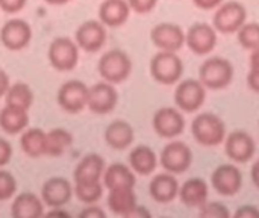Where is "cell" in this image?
Listing matches in <instances>:
<instances>
[{"label": "cell", "instance_id": "cell-26", "mask_svg": "<svg viewBox=\"0 0 259 218\" xmlns=\"http://www.w3.org/2000/svg\"><path fill=\"white\" fill-rule=\"evenodd\" d=\"M158 156L153 149L146 144L135 146L129 153V167L141 176H147L156 170Z\"/></svg>", "mask_w": 259, "mask_h": 218}, {"label": "cell", "instance_id": "cell-38", "mask_svg": "<svg viewBox=\"0 0 259 218\" xmlns=\"http://www.w3.org/2000/svg\"><path fill=\"white\" fill-rule=\"evenodd\" d=\"M12 158V146L8 140L0 137V168L8 165Z\"/></svg>", "mask_w": 259, "mask_h": 218}, {"label": "cell", "instance_id": "cell-7", "mask_svg": "<svg viewBox=\"0 0 259 218\" xmlns=\"http://www.w3.org/2000/svg\"><path fill=\"white\" fill-rule=\"evenodd\" d=\"M206 100V86L200 79H187L178 83L175 90V103L182 112L199 111Z\"/></svg>", "mask_w": 259, "mask_h": 218}, {"label": "cell", "instance_id": "cell-17", "mask_svg": "<svg viewBox=\"0 0 259 218\" xmlns=\"http://www.w3.org/2000/svg\"><path fill=\"white\" fill-rule=\"evenodd\" d=\"M74 196V187L65 178H50L41 187V199L49 208H62Z\"/></svg>", "mask_w": 259, "mask_h": 218}, {"label": "cell", "instance_id": "cell-33", "mask_svg": "<svg viewBox=\"0 0 259 218\" xmlns=\"http://www.w3.org/2000/svg\"><path fill=\"white\" fill-rule=\"evenodd\" d=\"M238 42L246 50H256L259 49V23H244L241 29L237 32Z\"/></svg>", "mask_w": 259, "mask_h": 218}, {"label": "cell", "instance_id": "cell-20", "mask_svg": "<svg viewBox=\"0 0 259 218\" xmlns=\"http://www.w3.org/2000/svg\"><path fill=\"white\" fill-rule=\"evenodd\" d=\"M131 12L127 0H103L99 6V20L108 27H120L129 20Z\"/></svg>", "mask_w": 259, "mask_h": 218}, {"label": "cell", "instance_id": "cell-11", "mask_svg": "<svg viewBox=\"0 0 259 218\" xmlns=\"http://www.w3.org/2000/svg\"><path fill=\"white\" fill-rule=\"evenodd\" d=\"M118 103V91L114 83L102 80L90 86L87 108L99 115L109 114L115 109Z\"/></svg>", "mask_w": 259, "mask_h": 218}, {"label": "cell", "instance_id": "cell-44", "mask_svg": "<svg viewBox=\"0 0 259 218\" xmlns=\"http://www.w3.org/2000/svg\"><path fill=\"white\" fill-rule=\"evenodd\" d=\"M11 86V79L8 76V73L5 70L0 68V97H5V94L8 93Z\"/></svg>", "mask_w": 259, "mask_h": 218}, {"label": "cell", "instance_id": "cell-41", "mask_svg": "<svg viewBox=\"0 0 259 218\" xmlns=\"http://www.w3.org/2000/svg\"><path fill=\"white\" fill-rule=\"evenodd\" d=\"M152 217V214H150V211L146 208V206H141V205H137V206H134L126 215L124 218H150Z\"/></svg>", "mask_w": 259, "mask_h": 218}, {"label": "cell", "instance_id": "cell-30", "mask_svg": "<svg viewBox=\"0 0 259 218\" xmlns=\"http://www.w3.org/2000/svg\"><path fill=\"white\" fill-rule=\"evenodd\" d=\"M73 144V135L64 127H55L46 132V155L58 158Z\"/></svg>", "mask_w": 259, "mask_h": 218}, {"label": "cell", "instance_id": "cell-21", "mask_svg": "<svg viewBox=\"0 0 259 218\" xmlns=\"http://www.w3.org/2000/svg\"><path fill=\"white\" fill-rule=\"evenodd\" d=\"M106 168L105 159L97 153L85 155L74 168L73 181L74 182H96L102 181Z\"/></svg>", "mask_w": 259, "mask_h": 218}, {"label": "cell", "instance_id": "cell-22", "mask_svg": "<svg viewBox=\"0 0 259 218\" xmlns=\"http://www.w3.org/2000/svg\"><path fill=\"white\" fill-rule=\"evenodd\" d=\"M135 175L137 173L131 167H127L121 162H115L105 168L102 182H103L105 188H108V191L115 190V188H135V185H137Z\"/></svg>", "mask_w": 259, "mask_h": 218}, {"label": "cell", "instance_id": "cell-18", "mask_svg": "<svg viewBox=\"0 0 259 218\" xmlns=\"http://www.w3.org/2000/svg\"><path fill=\"white\" fill-rule=\"evenodd\" d=\"M211 185L222 196H235L243 187V173L232 164L219 165L211 175Z\"/></svg>", "mask_w": 259, "mask_h": 218}, {"label": "cell", "instance_id": "cell-25", "mask_svg": "<svg viewBox=\"0 0 259 218\" xmlns=\"http://www.w3.org/2000/svg\"><path fill=\"white\" fill-rule=\"evenodd\" d=\"M14 218H39L44 215V202L33 193H21L14 197L11 205Z\"/></svg>", "mask_w": 259, "mask_h": 218}, {"label": "cell", "instance_id": "cell-8", "mask_svg": "<svg viewBox=\"0 0 259 218\" xmlns=\"http://www.w3.org/2000/svg\"><path fill=\"white\" fill-rule=\"evenodd\" d=\"M90 86L77 79L67 80L58 90V105L68 114H79L87 108Z\"/></svg>", "mask_w": 259, "mask_h": 218}, {"label": "cell", "instance_id": "cell-39", "mask_svg": "<svg viewBox=\"0 0 259 218\" xmlns=\"http://www.w3.org/2000/svg\"><path fill=\"white\" fill-rule=\"evenodd\" d=\"M237 218H259V209L253 205H244L235 211Z\"/></svg>", "mask_w": 259, "mask_h": 218}, {"label": "cell", "instance_id": "cell-48", "mask_svg": "<svg viewBox=\"0 0 259 218\" xmlns=\"http://www.w3.org/2000/svg\"><path fill=\"white\" fill-rule=\"evenodd\" d=\"M46 3H49V5H65V3H68V2H71V0H44Z\"/></svg>", "mask_w": 259, "mask_h": 218}, {"label": "cell", "instance_id": "cell-32", "mask_svg": "<svg viewBox=\"0 0 259 218\" xmlns=\"http://www.w3.org/2000/svg\"><path fill=\"white\" fill-rule=\"evenodd\" d=\"M105 185L102 181L96 182H74V196L85 205L97 203L103 196Z\"/></svg>", "mask_w": 259, "mask_h": 218}, {"label": "cell", "instance_id": "cell-3", "mask_svg": "<svg viewBox=\"0 0 259 218\" xmlns=\"http://www.w3.org/2000/svg\"><path fill=\"white\" fill-rule=\"evenodd\" d=\"M234 65L229 59L212 56L202 62L199 79L208 90H225L234 80Z\"/></svg>", "mask_w": 259, "mask_h": 218}, {"label": "cell", "instance_id": "cell-6", "mask_svg": "<svg viewBox=\"0 0 259 218\" xmlns=\"http://www.w3.org/2000/svg\"><path fill=\"white\" fill-rule=\"evenodd\" d=\"M247 21V9L241 2L228 0L215 8L212 26L222 33H237Z\"/></svg>", "mask_w": 259, "mask_h": 218}, {"label": "cell", "instance_id": "cell-24", "mask_svg": "<svg viewBox=\"0 0 259 218\" xmlns=\"http://www.w3.org/2000/svg\"><path fill=\"white\" fill-rule=\"evenodd\" d=\"M209 187L200 178L188 179L179 188V199L187 208H200L208 202Z\"/></svg>", "mask_w": 259, "mask_h": 218}, {"label": "cell", "instance_id": "cell-36", "mask_svg": "<svg viewBox=\"0 0 259 218\" xmlns=\"http://www.w3.org/2000/svg\"><path fill=\"white\" fill-rule=\"evenodd\" d=\"M131 9L137 14H149L155 9L158 0H127Z\"/></svg>", "mask_w": 259, "mask_h": 218}, {"label": "cell", "instance_id": "cell-16", "mask_svg": "<svg viewBox=\"0 0 259 218\" xmlns=\"http://www.w3.org/2000/svg\"><path fill=\"white\" fill-rule=\"evenodd\" d=\"M150 39L159 50L179 52L185 46V32L179 24L158 23L150 32Z\"/></svg>", "mask_w": 259, "mask_h": 218}, {"label": "cell", "instance_id": "cell-13", "mask_svg": "<svg viewBox=\"0 0 259 218\" xmlns=\"http://www.w3.org/2000/svg\"><path fill=\"white\" fill-rule=\"evenodd\" d=\"M185 44L196 55H208L217 44V29L209 23H194L185 33Z\"/></svg>", "mask_w": 259, "mask_h": 218}, {"label": "cell", "instance_id": "cell-5", "mask_svg": "<svg viewBox=\"0 0 259 218\" xmlns=\"http://www.w3.org/2000/svg\"><path fill=\"white\" fill-rule=\"evenodd\" d=\"M50 65L58 71H71L79 62V46L70 36H56L47 49Z\"/></svg>", "mask_w": 259, "mask_h": 218}, {"label": "cell", "instance_id": "cell-28", "mask_svg": "<svg viewBox=\"0 0 259 218\" xmlns=\"http://www.w3.org/2000/svg\"><path fill=\"white\" fill-rule=\"evenodd\" d=\"M20 147L29 158H41L46 155V132L39 127L24 129L20 137Z\"/></svg>", "mask_w": 259, "mask_h": 218}, {"label": "cell", "instance_id": "cell-12", "mask_svg": "<svg viewBox=\"0 0 259 218\" xmlns=\"http://www.w3.org/2000/svg\"><path fill=\"white\" fill-rule=\"evenodd\" d=\"M32 26L21 18L8 20L0 29V41L11 52L26 49L32 41Z\"/></svg>", "mask_w": 259, "mask_h": 218}, {"label": "cell", "instance_id": "cell-29", "mask_svg": "<svg viewBox=\"0 0 259 218\" xmlns=\"http://www.w3.org/2000/svg\"><path fill=\"white\" fill-rule=\"evenodd\" d=\"M137 194L134 188H115L109 190L108 194V208L117 214L124 217L134 206H137Z\"/></svg>", "mask_w": 259, "mask_h": 218}, {"label": "cell", "instance_id": "cell-40", "mask_svg": "<svg viewBox=\"0 0 259 218\" xmlns=\"http://www.w3.org/2000/svg\"><path fill=\"white\" fill-rule=\"evenodd\" d=\"M105 217H106L105 211H103V209H100L99 206H93V205H90L88 208H85V209H82V211L79 212V218H105Z\"/></svg>", "mask_w": 259, "mask_h": 218}, {"label": "cell", "instance_id": "cell-43", "mask_svg": "<svg viewBox=\"0 0 259 218\" xmlns=\"http://www.w3.org/2000/svg\"><path fill=\"white\" fill-rule=\"evenodd\" d=\"M225 0H193V3L200 8V9H205V11H211V9H215L219 8Z\"/></svg>", "mask_w": 259, "mask_h": 218}, {"label": "cell", "instance_id": "cell-47", "mask_svg": "<svg viewBox=\"0 0 259 218\" xmlns=\"http://www.w3.org/2000/svg\"><path fill=\"white\" fill-rule=\"evenodd\" d=\"M250 68H259V49L252 50L250 53V59H249Z\"/></svg>", "mask_w": 259, "mask_h": 218}, {"label": "cell", "instance_id": "cell-46", "mask_svg": "<svg viewBox=\"0 0 259 218\" xmlns=\"http://www.w3.org/2000/svg\"><path fill=\"white\" fill-rule=\"evenodd\" d=\"M47 217H70L67 211H64L62 208H50V211L47 212Z\"/></svg>", "mask_w": 259, "mask_h": 218}, {"label": "cell", "instance_id": "cell-1", "mask_svg": "<svg viewBox=\"0 0 259 218\" xmlns=\"http://www.w3.org/2000/svg\"><path fill=\"white\" fill-rule=\"evenodd\" d=\"M191 134L203 147H217L225 143L226 124L225 121L212 112H200L194 117L191 123Z\"/></svg>", "mask_w": 259, "mask_h": 218}, {"label": "cell", "instance_id": "cell-14", "mask_svg": "<svg viewBox=\"0 0 259 218\" xmlns=\"http://www.w3.org/2000/svg\"><path fill=\"white\" fill-rule=\"evenodd\" d=\"M74 41L83 52H99L106 42V26L100 20H87L76 29Z\"/></svg>", "mask_w": 259, "mask_h": 218}, {"label": "cell", "instance_id": "cell-4", "mask_svg": "<svg viewBox=\"0 0 259 218\" xmlns=\"http://www.w3.org/2000/svg\"><path fill=\"white\" fill-rule=\"evenodd\" d=\"M184 62L176 52L159 50L150 61V74L161 85H175L181 80Z\"/></svg>", "mask_w": 259, "mask_h": 218}, {"label": "cell", "instance_id": "cell-10", "mask_svg": "<svg viewBox=\"0 0 259 218\" xmlns=\"http://www.w3.org/2000/svg\"><path fill=\"white\" fill-rule=\"evenodd\" d=\"M193 152L182 141H170L164 146L159 156L161 167L173 175H181L191 167Z\"/></svg>", "mask_w": 259, "mask_h": 218}, {"label": "cell", "instance_id": "cell-37", "mask_svg": "<svg viewBox=\"0 0 259 218\" xmlns=\"http://www.w3.org/2000/svg\"><path fill=\"white\" fill-rule=\"evenodd\" d=\"M27 0H0V9L8 14L20 12L26 6Z\"/></svg>", "mask_w": 259, "mask_h": 218}, {"label": "cell", "instance_id": "cell-23", "mask_svg": "<svg viewBox=\"0 0 259 218\" xmlns=\"http://www.w3.org/2000/svg\"><path fill=\"white\" fill-rule=\"evenodd\" d=\"M135 140L134 127L126 120H114L105 129V141L114 150L127 149Z\"/></svg>", "mask_w": 259, "mask_h": 218}, {"label": "cell", "instance_id": "cell-15", "mask_svg": "<svg viewBox=\"0 0 259 218\" xmlns=\"http://www.w3.org/2000/svg\"><path fill=\"white\" fill-rule=\"evenodd\" d=\"M225 152L234 162L244 164L255 156L256 143L249 132L234 130L225 138Z\"/></svg>", "mask_w": 259, "mask_h": 218}, {"label": "cell", "instance_id": "cell-2", "mask_svg": "<svg viewBox=\"0 0 259 218\" xmlns=\"http://www.w3.org/2000/svg\"><path fill=\"white\" fill-rule=\"evenodd\" d=\"M97 71L100 77L111 83L124 82L132 73V59L121 49H111L105 52L97 64Z\"/></svg>", "mask_w": 259, "mask_h": 218}, {"label": "cell", "instance_id": "cell-42", "mask_svg": "<svg viewBox=\"0 0 259 218\" xmlns=\"http://www.w3.org/2000/svg\"><path fill=\"white\" fill-rule=\"evenodd\" d=\"M247 85L252 91L259 94V68H249L247 73Z\"/></svg>", "mask_w": 259, "mask_h": 218}, {"label": "cell", "instance_id": "cell-19", "mask_svg": "<svg viewBox=\"0 0 259 218\" xmlns=\"http://www.w3.org/2000/svg\"><path fill=\"white\" fill-rule=\"evenodd\" d=\"M179 182L173 173L156 175L149 184V194L158 203H170L179 196Z\"/></svg>", "mask_w": 259, "mask_h": 218}, {"label": "cell", "instance_id": "cell-31", "mask_svg": "<svg viewBox=\"0 0 259 218\" xmlns=\"http://www.w3.org/2000/svg\"><path fill=\"white\" fill-rule=\"evenodd\" d=\"M35 96L30 88V85L24 82H15L9 86L8 93L5 94V105L20 108L24 111H29L33 105Z\"/></svg>", "mask_w": 259, "mask_h": 218}, {"label": "cell", "instance_id": "cell-9", "mask_svg": "<svg viewBox=\"0 0 259 218\" xmlns=\"http://www.w3.org/2000/svg\"><path fill=\"white\" fill-rule=\"evenodd\" d=\"M152 126L153 130L161 137V138H176L185 130V118L182 111L176 106H164L155 111L153 118H152Z\"/></svg>", "mask_w": 259, "mask_h": 218}, {"label": "cell", "instance_id": "cell-34", "mask_svg": "<svg viewBox=\"0 0 259 218\" xmlns=\"http://www.w3.org/2000/svg\"><path fill=\"white\" fill-rule=\"evenodd\" d=\"M17 193V181L8 170H0V202L9 200Z\"/></svg>", "mask_w": 259, "mask_h": 218}, {"label": "cell", "instance_id": "cell-35", "mask_svg": "<svg viewBox=\"0 0 259 218\" xmlns=\"http://www.w3.org/2000/svg\"><path fill=\"white\" fill-rule=\"evenodd\" d=\"M199 215L202 218H229V209L220 202H206L199 208Z\"/></svg>", "mask_w": 259, "mask_h": 218}, {"label": "cell", "instance_id": "cell-27", "mask_svg": "<svg viewBox=\"0 0 259 218\" xmlns=\"http://www.w3.org/2000/svg\"><path fill=\"white\" fill-rule=\"evenodd\" d=\"M27 124H29L27 111L8 105H5V108L0 111V129L5 134L8 135L21 134L24 129H27Z\"/></svg>", "mask_w": 259, "mask_h": 218}, {"label": "cell", "instance_id": "cell-45", "mask_svg": "<svg viewBox=\"0 0 259 218\" xmlns=\"http://www.w3.org/2000/svg\"><path fill=\"white\" fill-rule=\"evenodd\" d=\"M250 178H252V182L253 185L259 190V159L252 165V170H250Z\"/></svg>", "mask_w": 259, "mask_h": 218}]
</instances>
